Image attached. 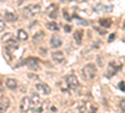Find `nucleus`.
Returning <instances> with one entry per match:
<instances>
[{
    "label": "nucleus",
    "mask_w": 125,
    "mask_h": 113,
    "mask_svg": "<svg viewBox=\"0 0 125 113\" xmlns=\"http://www.w3.org/2000/svg\"><path fill=\"white\" fill-rule=\"evenodd\" d=\"M0 1H5V0H0Z\"/></svg>",
    "instance_id": "nucleus-37"
},
{
    "label": "nucleus",
    "mask_w": 125,
    "mask_h": 113,
    "mask_svg": "<svg viewBox=\"0 0 125 113\" xmlns=\"http://www.w3.org/2000/svg\"><path fill=\"white\" fill-rule=\"evenodd\" d=\"M73 1H76V3H84L86 0H73Z\"/></svg>",
    "instance_id": "nucleus-34"
},
{
    "label": "nucleus",
    "mask_w": 125,
    "mask_h": 113,
    "mask_svg": "<svg viewBox=\"0 0 125 113\" xmlns=\"http://www.w3.org/2000/svg\"><path fill=\"white\" fill-rule=\"evenodd\" d=\"M4 53H5V55L8 57V59H9V60H11V59H13L11 52H10V50H9V48H6V49H5V52H4Z\"/></svg>",
    "instance_id": "nucleus-25"
},
{
    "label": "nucleus",
    "mask_w": 125,
    "mask_h": 113,
    "mask_svg": "<svg viewBox=\"0 0 125 113\" xmlns=\"http://www.w3.org/2000/svg\"><path fill=\"white\" fill-rule=\"evenodd\" d=\"M31 107V103H30V98L28 97H24L21 99V104H20V111L21 112H28Z\"/></svg>",
    "instance_id": "nucleus-10"
},
{
    "label": "nucleus",
    "mask_w": 125,
    "mask_h": 113,
    "mask_svg": "<svg viewBox=\"0 0 125 113\" xmlns=\"http://www.w3.org/2000/svg\"><path fill=\"white\" fill-rule=\"evenodd\" d=\"M94 10L99 13H110L113 12V5H105V4H96L94 6Z\"/></svg>",
    "instance_id": "nucleus-6"
},
{
    "label": "nucleus",
    "mask_w": 125,
    "mask_h": 113,
    "mask_svg": "<svg viewBox=\"0 0 125 113\" xmlns=\"http://www.w3.org/2000/svg\"><path fill=\"white\" fill-rule=\"evenodd\" d=\"M36 89L40 92L41 94H45V96L50 94V92H51L50 87H49L48 84H45V83H38V84H36Z\"/></svg>",
    "instance_id": "nucleus-9"
},
{
    "label": "nucleus",
    "mask_w": 125,
    "mask_h": 113,
    "mask_svg": "<svg viewBox=\"0 0 125 113\" xmlns=\"http://www.w3.org/2000/svg\"><path fill=\"white\" fill-rule=\"evenodd\" d=\"M64 29H65V32H70L71 26H70V25H66V26H64Z\"/></svg>",
    "instance_id": "nucleus-33"
},
{
    "label": "nucleus",
    "mask_w": 125,
    "mask_h": 113,
    "mask_svg": "<svg viewBox=\"0 0 125 113\" xmlns=\"http://www.w3.org/2000/svg\"><path fill=\"white\" fill-rule=\"evenodd\" d=\"M73 18H74L76 22L80 24V25H89V23H88V20H85V19H81V18H79V16H76V15H73Z\"/></svg>",
    "instance_id": "nucleus-21"
},
{
    "label": "nucleus",
    "mask_w": 125,
    "mask_h": 113,
    "mask_svg": "<svg viewBox=\"0 0 125 113\" xmlns=\"http://www.w3.org/2000/svg\"><path fill=\"white\" fill-rule=\"evenodd\" d=\"M18 47H19L18 43L14 42V40H11V39L8 42V45H6V48H11V49H18Z\"/></svg>",
    "instance_id": "nucleus-23"
},
{
    "label": "nucleus",
    "mask_w": 125,
    "mask_h": 113,
    "mask_svg": "<svg viewBox=\"0 0 125 113\" xmlns=\"http://www.w3.org/2000/svg\"><path fill=\"white\" fill-rule=\"evenodd\" d=\"M99 24H100L103 28L108 29V28L111 26V20H110V19H100V20H99Z\"/></svg>",
    "instance_id": "nucleus-17"
},
{
    "label": "nucleus",
    "mask_w": 125,
    "mask_h": 113,
    "mask_svg": "<svg viewBox=\"0 0 125 113\" xmlns=\"http://www.w3.org/2000/svg\"><path fill=\"white\" fill-rule=\"evenodd\" d=\"M44 38V33L43 32H39V33H36V34H34V37H33V40L35 43H38V42H40L41 39Z\"/></svg>",
    "instance_id": "nucleus-22"
},
{
    "label": "nucleus",
    "mask_w": 125,
    "mask_h": 113,
    "mask_svg": "<svg viewBox=\"0 0 125 113\" xmlns=\"http://www.w3.org/2000/svg\"><path fill=\"white\" fill-rule=\"evenodd\" d=\"M28 37H29V35H28V33L25 32L24 29H20L19 32H18V38H19L20 40H26Z\"/></svg>",
    "instance_id": "nucleus-20"
},
{
    "label": "nucleus",
    "mask_w": 125,
    "mask_h": 113,
    "mask_svg": "<svg viewBox=\"0 0 125 113\" xmlns=\"http://www.w3.org/2000/svg\"><path fill=\"white\" fill-rule=\"evenodd\" d=\"M96 112V107L95 106H89V113H95Z\"/></svg>",
    "instance_id": "nucleus-26"
},
{
    "label": "nucleus",
    "mask_w": 125,
    "mask_h": 113,
    "mask_svg": "<svg viewBox=\"0 0 125 113\" xmlns=\"http://www.w3.org/2000/svg\"><path fill=\"white\" fill-rule=\"evenodd\" d=\"M46 13H48V15L51 19H55L58 16V5L56 4H50L46 8Z\"/></svg>",
    "instance_id": "nucleus-7"
},
{
    "label": "nucleus",
    "mask_w": 125,
    "mask_h": 113,
    "mask_svg": "<svg viewBox=\"0 0 125 113\" xmlns=\"http://www.w3.org/2000/svg\"><path fill=\"white\" fill-rule=\"evenodd\" d=\"M51 58H53V60L55 62V63H64L65 62V57H64V53L62 52H54L53 54H51Z\"/></svg>",
    "instance_id": "nucleus-8"
},
{
    "label": "nucleus",
    "mask_w": 125,
    "mask_h": 113,
    "mask_svg": "<svg viewBox=\"0 0 125 113\" xmlns=\"http://www.w3.org/2000/svg\"><path fill=\"white\" fill-rule=\"evenodd\" d=\"M46 28L51 32H58L59 30V25L55 23V22H50V23H46Z\"/></svg>",
    "instance_id": "nucleus-18"
},
{
    "label": "nucleus",
    "mask_w": 125,
    "mask_h": 113,
    "mask_svg": "<svg viewBox=\"0 0 125 113\" xmlns=\"http://www.w3.org/2000/svg\"><path fill=\"white\" fill-rule=\"evenodd\" d=\"M62 14H64V18H65L66 20H70V19H71V18H70V16L68 15V13L65 12V10H64V12H62Z\"/></svg>",
    "instance_id": "nucleus-31"
},
{
    "label": "nucleus",
    "mask_w": 125,
    "mask_h": 113,
    "mask_svg": "<svg viewBox=\"0 0 125 113\" xmlns=\"http://www.w3.org/2000/svg\"><path fill=\"white\" fill-rule=\"evenodd\" d=\"M50 45L51 48H60L62 45V40L58 35H53L50 38Z\"/></svg>",
    "instance_id": "nucleus-11"
},
{
    "label": "nucleus",
    "mask_w": 125,
    "mask_h": 113,
    "mask_svg": "<svg viewBox=\"0 0 125 113\" xmlns=\"http://www.w3.org/2000/svg\"><path fill=\"white\" fill-rule=\"evenodd\" d=\"M10 39H13V34H11V33H5V34L3 35V38H1L3 42H9Z\"/></svg>",
    "instance_id": "nucleus-24"
},
{
    "label": "nucleus",
    "mask_w": 125,
    "mask_h": 113,
    "mask_svg": "<svg viewBox=\"0 0 125 113\" xmlns=\"http://www.w3.org/2000/svg\"><path fill=\"white\" fill-rule=\"evenodd\" d=\"M96 32H99L100 34H105V29H100V28H95Z\"/></svg>",
    "instance_id": "nucleus-30"
},
{
    "label": "nucleus",
    "mask_w": 125,
    "mask_h": 113,
    "mask_svg": "<svg viewBox=\"0 0 125 113\" xmlns=\"http://www.w3.org/2000/svg\"><path fill=\"white\" fill-rule=\"evenodd\" d=\"M23 63L26 64L30 69H34V70H38V69H39V59H36V58H34V57L26 58Z\"/></svg>",
    "instance_id": "nucleus-2"
},
{
    "label": "nucleus",
    "mask_w": 125,
    "mask_h": 113,
    "mask_svg": "<svg viewBox=\"0 0 125 113\" xmlns=\"http://www.w3.org/2000/svg\"><path fill=\"white\" fill-rule=\"evenodd\" d=\"M40 10H41V6L39 4H30L25 8V12H28L29 15H36L40 13Z\"/></svg>",
    "instance_id": "nucleus-5"
},
{
    "label": "nucleus",
    "mask_w": 125,
    "mask_h": 113,
    "mask_svg": "<svg viewBox=\"0 0 125 113\" xmlns=\"http://www.w3.org/2000/svg\"><path fill=\"white\" fill-rule=\"evenodd\" d=\"M120 108H121V111L125 113V99H123V100L120 102Z\"/></svg>",
    "instance_id": "nucleus-29"
},
{
    "label": "nucleus",
    "mask_w": 125,
    "mask_h": 113,
    "mask_svg": "<svg viewBox=\"0 0 125 113\" xmlns=\"http://www.w3.org/2000/svg\"><path fill=\"white\" fill-rule=\"evenodd\" d=\"M86 111V106L84 102H79V103L76 104V108H75V112L76 113H85Z\"/></svg>",
    "instance_id": "nucleus-16"
},
{
    "label": "nucleus",
    "mask_w": 125,
    "mask_h": 113,
    "mask_svg": "<svg viewBox=\"0 0 125 113\" xmlns=\"http://www.w3.org/2000/svg\"><path fill=\"white\" fill-rule=\"evenodd\" d=\"M40 97H39V94H33L31 96V98H30V103H31V106H33L34 108L35 107H38V106H40Z\"/></svg>",
    "instance_id": "nucleus-14"
},
{
    "label": "nucleus",
    "mask_w": 125,
    "mask_h": 113,
    "mask_svg": "<svg viewBox=\"0 0 125 113\" xmlns=\"http://www.w3.org/2000/svg\"><path fill=\"white\" fill-rule=\"evenodd\" d=\"M5 84H6V87H8L9 89H16V87H18L16 80L13 79V78H8L6 82H5Z\"/></svg>",
    "instance_id": "nucleus-15"
},
{
    "label": "nucleus",
    "mask_w": 125,
    "mask_h": 113,
    "mask_svg": "<svg viewBox=\"0 0 125 113\" xmlns=\"http://www.w3.org/2000/svg\"><path fill=\"white\" fill-rule=\"evenodd\" d=\"M0 87H1V80H0Z\"/></svg>",
    "instance_id": "nucleus-36"
},
{
    "label": "nucleus",
    "mask_w": 125,
    "mask_h": 113,
    "mask_svg": "<svg viewBox=\"0 0 125 113\" xmlns=\"http://www.w3.org/2000/svg\"><path fill=\"white\" fill-rule=\"evenodd\" d=\"M123 29H125V22H124V24H123Z\"/></svg>",
    "instance_id": "nucleus-35"
},
{
    "label": "nucleus",
    "mask_w": 125,
    "mask_h": 113,
    "mask_svg": "<svg viewBox=\"0 0 125 113\" xmlns=\"http://www.w3.org/2000/svg\"><path fill=\"white\" fill-rule=\"evenodd\" d=\"M66 83H68V87L70 89H76L79 87V80L74 74H69L66 77Z\"/></svg>",
    "instance_id": "nucleus-3"
},
{
    "label": "nucleus",
    "mask_w": 125,
    "mask_h": 113,
    "mask_svg": "<svg viewBox=\"0 0 125 113\" xmlns=\"http://www.w3.org/2000/svg\"><path fill=\"white\" fill-rule=\"evenodd\" d=\"M119 69H120V65H116V63H114V62L109 63L108 70H106V77H108V78H111L114 74H116V72H118Z\"/></svg>",
    "instance_id": "nucleus-4"
},
{
    "label": "nucleus",
    "mask_w": 125,
    "mask_h": 113,
    "mask_svg": "<svg viewBox=\"0 0 125 113\" xmlns=\"http://www.w3.org/2000/svg\"><path fill=\"white\" fill-rule=\"evenodd\" d=\"M4 18H5L6 22H15V20H16V15L13 14V13H5Z\"/></svg>",
    "instance_id": "nucleus-19"
},
{
    "label": "nucleus",
    "mask_w": 125,
    "mask_h": 113,
    "mask_svg": "<svg viewBox=\"0 0 125 113\" xmlns=\"http://www.w3.org/2000/svg\"><path fill=\"white\" fill-rule=\"evenodd\" d=\"M119 88H120V90L125 92V82H120V83H119Z\"/></svg>",
    "instance_id": "nucleus-28"
},
{
    "label": "nucleus",
    "mask_w": 125,
    "mask_h": 113,
    "mask_svg": "<svg viewBox=\"0 0 125 113\" xmlns=\"http://www.w3.org/2000/svg\"><path fill=\"white\" fill-rule=\"evenodd\" d=\"M4 29H5V22L0 19V32H3Z\"/></svg>",
    "instance_id": "nucleus-27"
},
{
    "label": "nucleus",
    "mask_w": 125,
    "mask_h": 113,
    "mask_svg": "<svg viewBox=\"0 0 125 113\" xmlns=\"http://www.w3.org/2000/svg\"><path fill=\"white\" fill-rule=\"evenodd\" d=\"M114 39H115V34H110V37H109V42H113Z\"/></svg>",
    "instance_id": "nucleus-32"
},
{
    "label": "nucleus",
    "mask_w": 125,
    "mask_h": 113,
    "mask_svg": "<svg viewBox=\"0 0 125 113\" xmlns=\"http://www.w3.org/2000/svg\"><path fill=\"white\" fill-rule=\"evenodd\" d=\"M96 72H98V70H96V67L90 63V64H86L84 68H83V75H84L85 79L91 80V79L95 78Z\"/></svg>",
    "instance_id": "nucleus-1"
},
{
    "label": "nucleus",
    "mask_w": 125,
    "mask_h": 113,
    "mask_svg": "<svg viewBox=\"0 0 125 113\" xmlns=\"http://www.w3.org/2000/svg\"><path fill=\"white\" fill-rule=\"evenodd\" d=\"M83 37H84V32H83L81 29L76 30L75 34H74V40L76 42V44H78V45H79V44H81V42H83Z\"/></svg>",
    "instance_id": "nucleus-13"
},
{
    "label": "nucleus",
    "mask_w": 125,
    "mask_h": 113,
    "mask_svg": "<svg viewBox=\"0 0 125 113\" xmlns=\"http://www.w3.org/2000/svg\"><path fill=\"white\" fill-rule=\"evenodd\" d=\"M10 107V100L9 98H1L0 100V113H5Z\"/></svg>",
    "instance_id": "nucleus-12"
}]
</instances>
